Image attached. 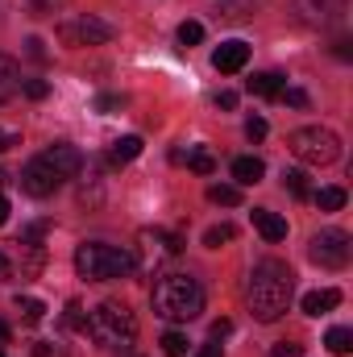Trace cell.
Listing matches in <instances>:
<instances>
[{
	"instance_id": "cell-1",
	"label": "cell",
	"mask_w": 353,
	"mask_h": 357,
	"mask_svg": "<svg viewBox=\"0 0 353 357\" xmlns=\"http://www.w3.org/2000/svg\"><path fill=\"white\" fill-rule=\"evenodd\" d=\"M291 291H295V274H291V266H287V262H274V258L258 262V266H254V274H250V291H246V303H250L254 320L274 324V320L287 312Z\"/></svg>"
},
{
	"instance_id": "cell-2",
	"label": "cell",
	"mask_w": 353,
	"mask_h": 357,
	"mask_svg": "<svg viewBox=\"0 0 353 357\" xmlns=\"http://www.w3.org/2000/svg\"><path fill=\"white\" fill-rule=\"evenodd\" d=\"M150 303H154V316L183 324V320H195L204 312V287L191 274H163L154 282Z\"/></svg>"
},
{
	"instance_id": "cell-3",
	"label": "cell",
	"mask_w": 353,
	"mask_h": 357,
	"mask_svg": "<svg viewBox=\"0 0 353 357\" xmlns=\"http://www.w3.org/2000/svg\"><path fill=\"white\" fill-rule=\"evenodd\" d=\"M84 333H88L96 345H104V349L129 354L133 341H137V320H133V312H129L125 303H112V299H108V303H96V307H91Z\"/></svg>"
},
{
	"instance_id": "cell-4",
	"label": "cell",
	"mask_w": 353,
	"mask_h": 357,
	"mask_svg": "<svg viewBox=\"0 0 353 357\" xmlns=\"http://www.w3.org/2000/svg\"><path fill=\"white\" fill-rule=\"evenodd\" d=\"M137 266L129 250L121 245H104V241H84L75 250V274L88 282H108V278H125L129 270Z\"/></svg>"
},
{
	"instance_id": "cell-5",
	"label": "cell",
	"mask_w": 353,
	"mask_h": 357,
	"mask_svg": "<svg viewBox=\"0 0 353 357\" xmlns=\"http://www.w3.org/2000/svg\"><path fill=\"white\" fill-rule=\"evenodd\" d=\"M287 146H291V154H295L299 162H308V167H329V162L341 158V137H337L333 129H324V125H303V129H295V133L287 137Z\"/></svg>"
},
{
	"instance_id": "cell-6",
	"label": "cell",
	"mask_w": 353,
	"mask_h": 357,
	"mask_svg": "<svg viewBox=\"0 0 353 357\" xmlns=\"http://www.w3.org/2000/svg\"><path fill=\"white\" fill-rule=\"evenodd\" d=\"M117 38V25L96 17V13H71L59 21V42L63 46H104Z\"/></svg>"
},
{
	"instance_id": "cell-7",
	"label": "cell",
	"mask_w": 353,
	"mask_h": 357,
	"mask_svg": "<svg viewBox=\"0 0 353 357\" xmlns=\"http://www.w3.org/2000/svg\"><path fill=\"white\" fill-rule=\"evenodd\" d=\"M308 254H312V262H316V266H324V270L350 266V254H353L350 233H345V229H320V233L312 237Z\"/></svg>"
},
{
	"instance_id": "cell-8",
	"label": "cell",
	"mask_w": 353,
	"mask_h": 357,
	"mask_svg": "<svg viewBox=\"0 0 353 357\" xmlns=\"http://www.w3.org/2000/svg\"><path fill=\"white\" fill-rule=\"evenodd\" d=\"M17 183H21V191H25V195H33V199H46V195H54V191L63 187V178L46 167V158H42V154H38V158H29V162L21 167V178H17Z\"/></svg>"
},
{
	"instance_id": "cell-9",
	"label": "cell",
	"mask_w": 353,
	"mask_h": 357,
	"mask_svg": "<svg viewBox=\"0 0 353 357\" xmlns=\"http://www.w3.org/2000/svg\"><path fill=\"white\" fill-rule=\"evenodd\" d=\"M46 167L54 171L59 178H75L84 171V154H80V146H71V142H54V146H46Z\"/></svg>"
},
{
	"instance_id": "cell-10",
	"label": "cell",
	"mask_w": 353,
	"mask_h": 357,
	"mask_svg": "<svg viewBox=\"0 0 353 357\" xmlns=\"http://www.w3.org/2000/svg\"><path fill=\"white\" fill-rule=\"evenodd\" d=\"M246 63H250V42H241V38L220 42V46H216V54H212V67H216L220 75H237Z\"/></svg>"
},
{
	"instance_id": "cell-11",
	"label": "cell",
	"mask_w": 353,
	"mask_h": 357,
	"mask_svg": "<svg viewBox=\"0 0 353 357\" xmlns=\"http://www.w3.org/2000/svg\"><path fill=\"white\" fill-rule=\"evenodd\" d=\"M46 266V250H42V241H17V262H13V274L17 278H38Z\"/></svg>"
},
{
	"instance_id": "cell-12",
	"label": "cell",
	"mask_w": 353,
	"mask_h": 357,
	"mask_svg": "<svg viewBox=\"0 0 353 357\" xmlns=\"http://www.w3.org/2000/svg\"><path fill=\"white\" fill-rule=\"evenodd\" d=\"M250 220H254V229L262 233L270 245H274V241H287V220H283L278 212H270V208H254Z\"/></svg>"
},
{
	"instance_id": "cell-13",
	"label": "cell",
	"mask_w": 353,
	"mask_h": 357,
	"mask_svg": "<svg viewBox=\"0 0 353 357\" xmlns=\"http://www.w3.org/2000/svg\"><path fill=\"white\" fill-rule=\"evenodd\" d=\"M341 13V0H299V17L308 25H329Z\"/></svg>"
},
{
	"instance_id": "cell-14",
	"label": "cell",
	"mask_w": 353,
	"mask_h": 357,
	"mask_svg": "<svg viewBox=\"0 0 353 357\" xmlns=\"http://www.w3.org/2000/svg\"><path fill=\"white\" fill-rule=\"evenodd\" d=\"M142 154V137L137 133H125V137H117L112 146H108V162L112 167H125V162H133Z\"/></svg>"
},
{
	"instance_id": "cell-15",
	"label": "cell",
	"mask_w": 353,
	"mask_h": 357,
	"mask_svg": "<svg viewBox=\"0 0 353 357\" xmlns=\"http://www.w3.org/2000/svg\"><path fill=\"white\" fill-rule=\"evenodd\" d=\"M266 175V162L262 158H254V154H246V158H233V178L241 183V187H254V183H262Z\"/></svg>"
},
{
	"instance_id": "cell-16",
	"label": "cell",
	"mask_w": 353,
	"mask_h": 357,
	"mask_svg": "<svg viewBox=\"0 0 353 357\" xmlns=\"http://www.w3.org/2000/svg\"><path fill=\"white\" fill-rule=\"evenodd\" d=\"M337 303H341V291H333V287H329V291H308V295H303V312H308V316H324V312H333Z\"/></svg>"
},
{
	"instance_id": "cell-17",
	"label": "cell",
	"mask_w": 353,
	"mask_h": 357,
	"mask_svg": "<svg viewBox=\"0 0 353 357\" xmlns=\"http://www.w3.org/2000/svg\"><path fill=\"white\" fill-rule=\"evenodd\" d=\"M250 91L262 96V100H278V96H283V75H274V71H258V75L250 79Z\"/></svg>"
},
{
	"instance_id": "cell-18",
	"label": "cell",
	"mask_w": 353,
	"mask_h": 357,
	"mask_svg": "<svg viewBox=\"0 0 353 357\" xmlns=\"http://www.w3.org/2000/svg\"><path fill=\"white\" fill-rule=\"evenodd\" d=\"M17 88H21V67H17V59L0 54V100H8Z\"/></svg>"
},
{
	"instance_id": "cell-19",
	"label": "cell",
	"mask_w": 353,
	"mask_h": 357,
	"mask_svg": "<svg viewBox=\"0 0 353 357\" xmlns=\"http://www.w3.org/2000/svg\"><path fill=\"white\" fill-rule=\"evenodd\" d=\"M187 167H191L195 175H212V171H216V158H212L208 146H195V150H187Z\"/></svg>"
},
{
	"instance_id": "cell-20",
	"label": "cell",
	"mask_w": 353,
	"mask_h": 357,
	"mask_svg": "<svg viewBox=\"0 0 353 357\" xmlns=\"http://www.w3.org/2000/svg\"><path fill=\"white\" fill-rule=\"evenodd\" d=\"M208 199H212V204H220V208H237V204H241V187L212 183V187H208Z\"/></svg>"
},
{
	"instance_id": "cell-21",
	"label": "cell",
	"mask_w": 353,
	"mask_h": 357,
	"mask_svg": "<svg viewBox=\"0 0 353 357\" xmlns=\"http://www.w3.org/2000/svg\"><path fill=\"white\" fill-rule=\"evenodd\" d=\"M316 208L320 212H341L345 208V191L341 187H320L316 191Z\"/></svg>"
},
{
	"instance_id": "cell-22",
	"label": "cell",
	"mask_w": 353,
	"mask_h": 357,
	"mask_svg": "<svg viewBox=\"0 0 353 357\" xmlns=\"http://www.w3.org/2000/svg\"><path fill=\"white\" fill-rule=\"evenodd\" d=\"M324 345H329V354L345 357V354L353 349V333H350V328H341V324H337V328H329V337H324Z\"/></svg>"
},
{
	"instance_id": "cell-23",
	"label": "cell",
	"mask_w": 353,
	"mask_h": 357,
	"mask_svg": "<svg viewBox=\"0 0 353 357\" xmlns=\"http://www.w3.org/2000/svg\"><path fill=\"white\" fill-rule=\"evenodd\" d=\"M17 312H21L29 324H38V320L46 316V303H42V299H33V295H17Z\"/></svg>"
},
{
	"instance_id": "cell-24",
	"label": "cell",
	"mask_w": 353,
	"mask_h": 357,
	"mask_svg": "<svg viewBox=\"0 0 353 357\" xmlns=\"http://www.w3.org/2000/svg\"><path fill=\"white\" fill-rule=\"evenodd\" d=\"M283 187H287L295 199H308V195H312V187H308V175H303V171H283Z\"/></svg>"
},
{
	"instance_id": "cell-25",
	"label": "cell",
	"mask_w": 353,
	"mask_h": 357,
	"mask_svg": "<svg viewBox=\"0 0 353 357\" xmlns=\"http://www.w3.org/2000/svg\"><path fill=\"white\" fill-rule=\"evenodd\" d=\"M163 354H167V357H187V337H183L179 328L163 333Z\"/></svg>"
},
{
	"instance_id": "cell-26",
	"label": "cell",
	"mask_w": 353,
	"mask_h": 357,
	"mask_svg": "<svg viewBox=\"0 0 353 357\" xmlns=\"http://www.w3.org/2000/svg\"><path fill=\"white\" fill-rule=\"evenodd\" d=\"M233 241V225H212L208 233H204V245L208 250H220V245H229Z\"/></svg>"
},
{
	"instance_id": "cell-27",
	"label": "cell",
	"mask_w": 353,
	"mask_h": 357,
	"mask_svg": "<svg viewBox=\"0 0 353 357\" xmlns=\"http://www.w3.org/2000/svg\"><path fill=\"white\" fill-rule=\"evenodd\" d=\"M179 42H183V46H200V42H204V25H200V21H183V25H179Z\"/></svg>"
},
{
	"instance_id": "cell-28",
	"label": "cell",
	"mask_w": 353,
	"mask_h": 357,
	"mask_svg": "<svg viewBox=\"0 0 353 357\" xmlns=\"http://www.w3.org/2000/svg\"><path fill=\"white\" fill-rule=\"evenodd\" d=\"M63 324H67V328H80V333H84V324H88V316H84V307H80L75 299L67 303V312H63Z\"/></svg>"
},
{
	"instance_id": "cell-29",
	"label": "cell",
	"mask_w": 353,
	"mask_h": 357,
	"mask_svg": "<svg viewBox=\"0 0 353 357\" xmlns=\"http://www.w3.org/2000/svg\"><path fill=\"white\" fill-rule=\"evenodd\" d=\"M21 91H25L29 100H46V96H50V84H46V79H21Z\"/></svg>"
},
{
	"instance_id": "cell-30",
	"label": "cell",
	"mask_w": 353,
	"mask_h": 357,
	"mask_svg": "<svg viewBox=\"0 0 353 357\" xmlns=\"http://www.w3.org/2000/svg\"><path fill=\"white\" fill-rule=\"evenodd\" d=\"M278 100H287L291 108H308V91H299V88H283Z\"/></svg>"
},
{
	"instance_id": "cell-31",
	"label": "cell",
	"mask_w": 353,
	"mask_h": 357,
	"mask_svg": "<svg viewBox=\"0 0 353 357\" xmlns=\"http://www.w3.org/2000/svg\"><path fill=\"white\" fill-rule=\"evenodd\" d=\"M246 137H250V142H262L266 137V121L262 116H250V121H246Z\"/></svg>"
},
{
	"instance_id": "cell-32",
	"label": "cell",
	"mask_w": 353,
	"mask_h": 357,
	"mask_svg": "<svg viewBox=\"0 0 353 357\" xmlns=\"http://www.w3.org/2000/svg\"><path fill=\"white\" fill-rule=\"evenodd\" d=\"M46 229H50V220H33V225L21 233V241H42V237H46Z\"/></svg>"
},
{
	"instance_id": "cell-33",
	"label": "cell",
	"mask_w": 353,
	"mask_h": 357,
	"mask_svg": "<svg viewBox=\"0 0 353 357\" xmlns=\"http://www.w3.org/2000/svg\"><path fill=\"white\" fill-rule=\"evenodd\" d=\"M299 354H303V345H295V341H278L270 349V357H299Z\"/></svg>"
},
{
	"instance_id": "cell-34",
	"label": "cell",
	"mask_w": 353,
	"mask_h": 357,
	"mask_svg": "<svg viewBox=\"0 0 353 357\" xmlns=\"http://www.w3.org/2000/svg\"><path fill=\"white\" fill-rule=\"evenodd\" d=\"M25 54H29L33 63H46V46H42V38H29V42H25Z\"/></svg>"
},
{
	"instance_id": "cell-35",
	"label": "cell",
	"mask_w": 353,
	"mask_h": 357,
	"mask_svg": "<svg viewBox=\"0 0 353 357\" xmlns=\"http://www.w3.org/2000/svg\"><path fill=\"white\" fill-rule=\"evenodd\" d=\"M121 108V96H96V112H117Z\"/></svg>"
},
{
	"instance_id": "cell-36",
	"label": "cell",
	"mask_w": 353,
	"mask_h": 357,
	"mask_svg": "<svg viewBox=\"0 0 353 357\" xmlns=\"http://www.w3.org/2000/svg\"><path fill=\"white\" fill-rule=\"evenodd\" d=\"M216 108L233 112V108H237V91H220V96H216Z\"/></svg>"
},
{
	"instance_id": "cell-37",
	"label": "cell",
	"mask_w": 353,
	"mask_h": 357,
	"mask_svg": "<svg viewBox=\"0 0 353 357\" xmlns=\"http://www.w3.org/2000/svg\"><path fill=\"white\" fill-rule=\"evenodd\" d=\"M13 146H21V137H17L13 129H0V154H4V150H13Z\"/></svg>"
},
{
	"instance_id": "cell-38",
	"label": "cell",
	"mask_w": 353,
	"mask_h": 357,
	"mask_svg": "<svg viewBox=\"0 0 353 357\" xmlns=\"http://www.w3.org/2000/svg\"><path fill=\"white\" fill-rule=\"evenodd\" d=\"M208 333H212V341H220V337H229V333H233V324H229V320H216Z\"/></svg>"
},
{
	"instance_id": "cell-39",
	"label": "cell",
	"mask_w": 353,
	"mask_h": 357,
	"mask_svg": "<svg viewBox=\"0 0 353 357\" xmlns=\"http://www.w3.org/2000/svg\"><path fill=\"white\" fill-rule=\"evenodd\" d=\"M8 341H13V328H8V324L0 320V345H8Z\"/></svg>"
},
{
	"instance_id": "cell-40",
	"label": "cell",
	"mask_w": 353,
	"mask_h": 357,
	"mask_svg": "<svg viewBox=\"0 0 353 357\" xmlns=\"http://www.w3.org/2000/svg\"><path fill=\"white\" fill-rule=\"evenodd\" d=\"M195 357H220V345H204Z\"/></svg>"
},
{
	"instance_id": "cell-41",
	"label": "cell",
	"mask_w": 353,
	"mask_h": 357,
	"mask_svg": "<svg viewBox=\"0 0 353 357\" xmlns=\"http://www.w3.org/2000/svg\"><path fill=\"white\" fill-rule=\"evenodd\" d=\"M8 212H13V208H8V199H4V195H0V225H4V220H8Z\"/></svg>"
},
{
	"instance_id": "cell-42",
	"label": "cell",
	"mask_w": 353,
	"mask_h": 357,
	"mask_svg": "<svg viewBox=\"0 0 353 357\" xmlns=\"http://www.w3.org/2000/svg\"><path fill=\"white\" fill-rule=\"evenodd\" d=\"M33 357H50V345H33Z\"/></svg>"
},
{
	"instance_id": "cell-43",
	"label": "cell",
	"mask_w": 353,
	"mask_h": 357,
	"mask_svg": "<svg viewBox=\"0 0 353 357\" xmlns=\"http://www.w3.org/2000/svg\"><path fill=\"white\" fill-rule=\"evenodd\" d=\"M0 274H8V258L4 254H0Z\"/></svg>"
},
{
	"instance_id": "cell-44",
	"label": "cell",
	"mask_w": 353,
	"mask_h": 357,
	"mask_svg": "<svg viewBox=\"0 0 353 357\" xmlns=\"http://www.w3.org/2000/svg\"><path fill=\"white\" fill-rule=\"evenodd\" d=\"M4 183H8V171H4V167H0V187H4Z\"/></svg>"
},
{
	"instance_id": "cell-45",
	"label": "cell",
	"mask_w": 353,
	"mask_h": 357,
	"mask_svg": "<svg viewBox=\"0 0 353 357\" xmlns=\"http://www.w3.org/2000/svg\"><path fill=\"white\" fill-rule=\"evenodd\" d=\"M0 357H8V354H4V349H0Z\"/></svg>"
}]
</instances>
